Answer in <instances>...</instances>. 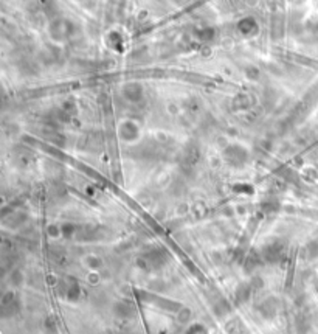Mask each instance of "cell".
I'll use <instances>...</instances> for the list:
<instances>
[{"label": "cell", "mask_w": 318, "mask_h": 334, "mask_svg": "<svg viewBox=\"0 0 318 334\" xmlns=\"http://www.w3.org/2000/svg\"><path fill=\"white\" fill-rule=\"evenodd\" d=\"M168 260H169V255L162 247H152V249H149L146 253L141 255V261L149 269H160L168 263Z\"/></svg>", "instance_id": "obj_1"}, {"label": "cell", "mask_w": 318, "mask_h": 334, "mask_svg": "<svg viewBox=\"0 0 318 334\" xmlns=\"http://www.w3.org/2000/svg\"><path fill=\"white\" fill-rule=\"evenodd\" d=\"M224 159L231 167H244L248 162V151L241 145H230L224 151Z\"/></svg>", "instance_id": "obj_2"}, {"label": "cell", "mask_w": 318, "mask_h": 334, "mask_svg": "<svg viewBox=\"0 0 318 334\" xmlns=\"http://www.w3.org/2000/svg\"><path fill=\"white\" fill-rule=\"evenodd\" d=\"M261 255H262V260L267 263H278L286 255V244L280 241V239H275V241L262 247Z\"/></svg>", "instance_id": "obj_3"}, {"label": "cell", "mask_w": 318, "mask_h": 334, "mask_svg": "<svg viewBox=\"0 0 318 334\" xmlns=\"http://www.w3.org/2000/svg\"><path fill=\"white\" fill-rule=\"evenodd\" d=\"M258 311L264 319H273L278 313V300L273 297H267L258 305Z\"/></svg>", "instance_id": "obj_4"}, {"label": "cell", "mask_w": 318, "mask_h": 334, "mask_svg": "<svg viewBox=\"0 0 318 334\" xmlns=\"http://www.w3.org/2000/svg\"><path fill=\"white\" fill-rule=\"evenodd\" d=\"M238 30L244 36H253L258 33V22L253 17H244L238 22Z\"/></svg>", "instance_id": "obj_5"}, {"label": "cell", "mask_w": 318, "mask_h": 334, "mask_svg": "<svg viewBox=\"0 0 318 334\" xmlns=\"http://www.w3.org/2000/svg\"><path fill=\"white\" fill-rule=\"evenodd\" d=\"M18 306H19V302L13 292H8L3 295V298H2V314L5 315V317L6 315H13L14 311L18 310Z\"/></svg>", "instance_id": "obj_6"}, {"label": "cell", "mask_w": 318, "mask_h": 334, "mask_svg": "<svg viewBox=\"0 0 318 334\" xmlns=\"http://www.w3.org/2000/svg\"><path fill=\"white\" fill-rule=\"evenodd\" d=\"M123 95L126 97L129 101L135 103L141 98V95H143V90H141V85L137 84V83H132V84H128L123 87Z\"/></svg>", "instance_id": "obj_7"}, {"label": "cell", "mask_w": 318, "mask_h": 334, "mask_svg": "<svg viewBox=\"0 0 318 334\" xmlns=\"http://www.w3.org/2000/svg\"><path fill=\"white\" fill-rule=\"evenodd\" d=\"M120 135L123 137V140L132 142L138 137V127L131 122H126V123H123L120 127Z\"/></svg>", "instance_id": "obj_8"}, {"label": "cell", "mask_w": 318, "mask_h": 334, "mask_svg": "<svg viewBox=\"0 0 318 334\" xmlns=\"http://www.w3.org/2000/svg\"><path fill=\"white\" fill-rule=\"evenodd\" d=\"M115 311H116V314L120 315V317H129V315H132L133 313H135L132 303H124V302L116 305L115 306Z\"/></svg>", "instance_id": "obj_9"}, {"label": "cell", "mask_w": 318, "mask_h": 334, "mask_svg": "<svg viewBox=\"0 0 318 334\" xmlns=\"http://www.w3.org/2000/svg\"><path fill=\"white\" fill-rule=\"evenodd\" d=\"M187 334H206V330L202 327V325H194V327H191L188 330Z\"/></svg>", "instance_id": "obj_10"}, {"label": "cell", "mask_w": 318, "mask_h": 334, "mask_svg": "<svg viewBox=\"0 0 318 334\" xmlns=\"http://www.w3.org/2000/svg\"><path fill=\"white\" fill-rule=\"evenodd\" d=\"M11 280H14V285H20V283H22V280H23L22 272H20V271H14V272L11 273Z\"/></svg>", "instance_id": "obj_11"}]
</instances>
